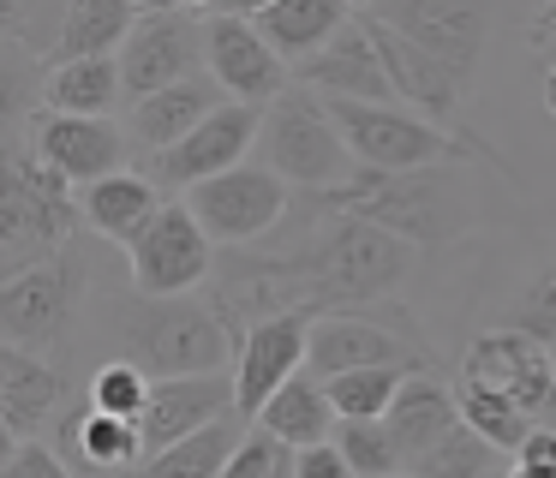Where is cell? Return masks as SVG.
<instances>
[{"instance_id":"cell-23","label":"cell","mask_w":556,"mask_h":478,"mask_svg":"<svg viewBox=\"0 0 556 478\" xmlns=\"http://www.w3.org/2000/svg\"><path fill=\"white\" fill-rule=\"evenodd\" d=\"M257 30L288 66H305L312 54H324L341 30L353 24V0H281V7L257 12Z\"/></svg>"},{"instance_id":"cell-28","label":"cell","mask_w":556,"mask_h":478,"mask_svg":"<svg viewBox=\"0 0 556 478\" xmlns=\"http://www.w3.org/2000/svg\"><path fill=\"white\" fill-rule=\"evenodd\" d=\"M245 425H252L245 413L216 418V425L198 430V437H186V442H174V449L150 454V461L138 466V478H222V473H228V461L240 454V442L252 437Z\"/></svg>"},{"instance_id":"cell-38","label":"cell","mask_w":556,"mask_h":478,"mask_svg":"<svg viewBox=\"0 0 556 478\" xmlns=\"http://www.w3.org/2000/svg\"><path fill=\"white\" fill-rule=\"evenodd\" d=\"M515 466H539V473H556V425H532V437L520 442Z\"/></svg>"},{"instance_id":"cell-5","label":"cell","mask_w":556,"mask_h":478,"mask_svg":"<svg viewBox=\"0 0 556 478\" xmlns=\"http://www.w3.org/2000/svg\"><path fill=\"white\" fill-rule=\"evenodd\" d=\"M293 198H300V191L281 174H269L264 162H245V167H233V174H216V179L186 191V203H192V215L204 222V234L228 251L269 239L288 222Z\"/></svg>"},{"instance_id":"cell-37","label":"cell","mask_w":556,"mask_h":478,"mask_svg":"<svg viewBox=\"0 0 556 478\" xmlns=\"http://www.w3.org/2000/svg\"><path fill=\"white\" fill-rule=\"evenodd\" d=\"M293 478H353V466L329 437V442H312V449H293Z\"/></svg>"},{"instance_id":"cell-3","label":"cell","mask_w":556,"mask_h":478,"mask_svg":"<svg viewBox=\"0 0 556 478\" xmlns=\"http://www.w3.org/2000/svg\"><path fill=\"white\" fill-rule=\"evenodd\" d=\"M78 222H85V210H78L73 186L30 143H13L7 174H0V281L61 257Z\"/></svg>"},{"instance_id":"cell-42","label":"cell","mask_w":556,"mask_h":478,"mask_svg":"<svg viewBox=\"0 0 556 478\" xmlns=\"http://www.w3.org/2000/svg\"><path fill=\"white\" fill-rule=\"evenodd\" d=\"M138 7H144V12H180L186 0H138Z\"/></svg>"},{"instance_id":"cell-32","label":"cell","mask_w":556,"mask_h":478,"mask_svg":"<svg viewBox=\"0 0 556 478\" xmlns=\"http://www.w3.org/2000/svg\"><path fill=\"white\" fill-rule=\"evenodd\" d=\"M336 449L348 454L353 478H401V454L383 418H336Z\"/></svg>"},{"instance_id":"cell-33","label":"cell","mask_w":556,"mask_h":478,"mask_svg":"<svg viewBox=\"0 0 556 478\" xmlns=\"http://www.w3.org/2000/svg\"><path fill=\"white\" fill-rule=\"evenodd\" d=\"M90 406H97V413H114V418H144L150 377L138 365H126V358H109V365H97V377H90Z\"/></svg>"},{"instance_id":"cell-6","label":"cell","mask_w":556,"mask_h":478,"mask_svg":"<svg viewBox=\"0 0 556 478\" xmlns=\"http://www.w3.org/2000/svg\"><path fill=\"white\" fill-rule=\"evenodd\" d=\"M126 263H132V287L138 293H192L216 275V239L204 234V222L192 215V203H162L156 222L126 246Z\"/></svg>"},{"instance_id":"cell-48","label":"cell","mask_w":556,"mask_h":478,"mask_svg":"<svg viewBox=\"0 0 556 478\" xmlns=\"http://www.w3.org/2000/svg\"><path fill=\"white\" fill-rule=\"evenodd\" d=\"M401 478H407V473H401Z\"/></svg>"},{"instance_id":"cell-22","label":"cell","mask_w":556,"mask_h":478,"mask_svg":"<svg viewBox=\"0 0 556 478\" xmlns=\"http://www.w3.org/2000/svg\"><path fill=\"white\" fill-rule=\"evenodd\" d=\"M383 425H389V437H395L401 473H413V466H419L425 454H431L437 442L460 425V401H455V389H448V382L431 377V370H413L407 389L395 394V406H389Z\"/></svg>"},{"instance_id":"cell-17","label":"cell","mask_w":556,"mask_h":478,"mask_svg":"<svg viewBox=\"0 0 556 478\" xmlns=\"http://www.w3.org/2000/svg\"><path fill=\"white\" fill-rule=\"evenodd\" d=\"M371 365H419L425 370V353L413 347V335L389 329V323H371L359 311H329V317L312 323V353H305L312 377H348V370H371Z\"/></svg>"},{"instance_id":"cell-7","label":"cell","mask_w":556,"mask_h":478,"mask_svg":"<svg viewBox=\"0 0 556 478\" xmlns=\"http://www.w3.org/2000/svg\"><path fill=\"white\" fill-rule=\"evenodd\" d=\"M85 299V263L73 251L37 263V269L0 281V335L13 347H54L66 329H73V311Z\"/></svg>"},{"instance_id":"cell-26","label":"cell","mask_w":556,"mask_h":478,"mask_svg":"<svg viewBox=\"0 0 556 478\" xmlns=\"http://www.w3.org/2000/svg\"><path fill=\"white\" fill-rule=\"evenodd\" d=\"M252 425L269 430L276 442H288V449H312V442H329V437H336V401H329L324 377L300 370L288 389H276V401H269L264 413L252 418Z\"/></svg>"},{"instance_id":"cell-41","label":"cell","mask_w":556,"mask_h":478,"mask_svg":"<svg viewBox=\"0 0 556 478\" xmlns=\"http://www.w3.org/2000/svg\"><path fill=\"white\" fill-rule=\"evenodd\" d=\"M269 7H281V0H222L216 12H233V18H257V12H269Z\"/></svg>"},{"instance_id":"cell-18","label":"cell","mask_w":556,"mask_h":478,"mask_svg":"<svg viewBox=\"0 0 556 478\" xmlns=\"http://www.w3.org/2000/svg\"><path fill=\"white\" fill-rule=\"evenodd\" d=\"M66 418V377L30 347L0 341V425L13 442H37Z\"/></svg>"},{"instance_id":"cell-43","label":"cell","mask_w":556,"mask_h":478,"mask_svg":"<svg viewBox=\"0 0 556 478\" xmlns=\"http://www.w3.org/2000/svg\"><path fill=\"white\" fill-rule=\"evenodd\" d=\"M508 478H556V473H539V466H515Z\"/></svg>"},{"instance_id":"cell-9","label":"cell","mask_w":556,"mask_h":478,"mask_svg":"<svg viewBox=\"0 0 556 478\" xmlns=\"http://www.w3.org/2000/svg\"><path fill=\"white\" fill-rule=\"evenodd\" d=\"M371 12L472 84L484 42H491V0H383Z\"/></svg>"},{"instance_id":"cell-44","label":"cell","mask_w":556,"mask_h":478,"mask_svg":"<svg viewBox=\"0 0 556 478\" xmlns=\"http://www.w3.org/2000/svg\"><path fill=\"white\" fill-rule=\"evenodd\" d=\"M186 7H192V12H216L222 0H186Z\"/></svg>"},{"instance_id":"cell-14","label":"cell","mask_w":556,"mask_h":478,"mask_svg":"<svg viewBox=\"0 0 556 478\" xmlns=\"http://www.w3.org/2000/svg\"><path fill=\"white\" fill-rule=\"evenodd\" d=\"M359 18H365V30H371L377 54H383V72H389V84H395V102L413 108V114H425V120H437V126H448V131H460V138H479V131L460 126L467 78H460L455 66H443L437 54H425L419 42H407L401 30H389L377 12H359Z\"/></svg>"},{"instance_id":"cell-46","label":"cell","mask_w":556,"mask_h":478,"mask_svg":"<svg viewBox=\"0 0 556 478\" xmlns=\"http://www.w3.org/2000/svg\"><path fill=\"white\" fill-rule=\"evenodd\" d=\"M276 478H293V461H288V466H281V473H276Z\"/></svg>"},{"instance_id":"cell-34","label":"cell","mask_w":556,"mask_h":478,"mask_svg":"<svg viewBox=\"0 0 556 478\" xmlns=\"http://www.w3.org/2000/svg\"><path fill=\"white\" fill-rule=\"evenodd\" d=\"M508 329H527V335H539V341L556 347V257H544L539 269L527 275L515 311H508Z\"/></svg>"},{"instance_id":"cell-20","label":"cell","mask_w":556,"mask_h":478,"mask_svg":"<svg viewBox=\"0 0 556 478\" xmlns=\"http://www.w3.org/2000/svg\"><path fill=\"white\" fill-rule=\"evenodd\" d=\"M61 454L73 473H90V478H138V466L150 461L138 418H114V413H97V406L61 418Z\"/></svg>"},{"instance_id":"cell-13","label":"cell","mask_w":556,"mask_h":478,"mask_svg":"<svg viewBox=\"0 0 556 478\" xmlns=\"http://www.w3.org/2000/svg\"><path fill=\"white\" fill-rule=\"evenodd\" d=\"M324 311H281V317H264L240 335V353H233V382H240V413L257 418L276 389H288L305 370V353H312V323Z\"/></svg>"},{"instance_id":"cell-31","label":"cell","mask_w":556,"mask_h":478,"mask_svg":"<svg viewBox=\"0 0 556 478\" xmlns=\"http://www.w3.org/2000/svg\"><path fill=\"white\" fill-rule=\"evenodd\" d=\"M419 365H371V370H348V377H324L336 418H389L395 394L407 389V377Z\"/></svg>"},{"instance_id":"cell-1","label":"cell","mask_w":556,"mask_h":478,"mask_svg":"<svg viewBox=\"0 0 556 478\" xmlns=\"http://www.w3.org/2000/svg\"><path fill=\"white\" fill-rule=\"evenodd\" d=\"M109 341L121 347L126 365H138L150 382L162 377H210V370H228V358L240 353L233 329L210 311V299L192 293H126L109 305Z\"/></svg>"},{"instance_id":"cell-27","label":"cell","mask_w":556,"mask_h":478,"mask_svg":"<svg viewBox=\"0 0 556 478\" xmlns=\"http://www.w3.org/2000/svg\"><path fill=\"white\" fill-rule=\"evenodd\" d=\"M114 102H126V78H121V54H102V60H66V66L49 72L42 84V108L54 114H90V120H109Z\"/></svg>"},{"instance_id":"cell-36","label":"cell","mask_w":556,"mask_h":478,"mask_svg":"<svg viewBox=\"0 0 556 478\" xmlns=\"http://www.w3.org/2000/svg\"><path fill=\"white\" fill-rule=\"evenodd\" d=\"M0 478H78L66 466V454H54L49 442H13L7 461H0Z\"/></svg>"},{"instance_id":"cell-10","label":"cell","mask_w":556,"mask_h":478,"mask_svg":"<svg viewBox=\"0 0 556 478\" xmlns=\"http://www.w3.org/2000/svg\"><path fill=\"white\" fill-rule=\"evenodd\" d=\"M204 66L228 90V102L269 108L276 96L293 90V66L264 42V30L252 18H233V12H216L204 24Z\"/></svg>"},{"instance_id":"cell-47","label":"cell","mask_w":556,"mask_h":478,"mask_svg":"<svg viewBox=\"0 0 556 478\" xmlns=\"http://www.w3.org/2000/svg\"><path fill=\"white\" fill-rule=\"evenodd\" d=\"M544 425H556V406H551V418H544Z\"/></svg>"},{"instance_id":"cell-4","label":"cell","mask_w":556,"mask_h":478,"mask_svg":"<svg viewBox=\"0 0 556 478\" xmlns=\"http://www.w3.org/2000/svg\"><path fill=\"white\" fill-rule=\"evenodd\" d=\"M257 162L269 174H281L300 198H317V191H336L359 174L348 138H341L336 114L317 90L293 84L288 96L264 108V126H257Z\"/></svg>"},{"instance_id":"cell-30","label":"cell","mask_w":556,"mask_h":478,"mask_svg":"<svg viewBox=\"0 0 556 478\" xmlns=\"http://www.w3.org/2000/svg\"><path fill=\"white\" fill-rule=\"evenodd\" d=\"M455 401H460V418H467V425L479 430L484 442H496L503 454H520V442L532 437V418L520 413V406L508 401L503 389H491V382H472V377H460Z\"/></svg>"},{"instance_id":"cell-45","label":"cell","mask_w":556,"mask_h":478,"mask_svg":"<svg viewBox=\"0 0 556 478\" xmlns=\"http://www.w3.org/2000/svg\"><path fill=\"white\" fill-rule=\"evenodd\" d=\"M353 7H359V12H371V7H383V0H353Z\"/></svg>"},{"instance_id":"cell-29","label":"cell","mask_w":556,"mask_h":478,"mask_svg":"<svg viewBox=\"0 0 556 478\" xmlns=\"http://www.w3.org/2000/svg\"><path fill=\"white\" fill-rule=\"evenodd\" d=\"M508 461H515V454H503L496 442H484L479 430L460 418V425L448 430V437L437 442V449L425 454L407 478H508V473H515Z\"/></svg>"},{"instance_id":"cell-39","label":"cell","mask_w":556,"mask_h":478,"mask_svg":"<svg viewBox=\"0 0 556 478\" xmlns=\"http://www.w3.org/2000/svg\"><path fill=\"white\" fill-rule=\"evenodd\" d=\"M527 42H532V54H539V66H544V60H556V0H544V7H539Z\"/></svg>"},{"instance_id":"cell-16","label":"cell","mask_w":556,"mask_h":478,"mask_svg":"<svg viewBox=\"0 0 556 478\" xmlns=\"http://www.w3.org/2000/svg\"><path fill=\"white\" fill-rule=\"evenodd\" d=\"M228 413H240V382H233V370L162 377V382H150V406H144V418H138V430H144V449L162 454V449H174V442L210 430Z\"/></svg>"},{"instance_id":"cell-40","label":"cell","mask_w":556,"mask_h":478,"mask_svg":"<svg viewBox=\"0 0 556 478\" xmlns=\"http://www.w3.org/2000/svg\"><path fill=\"white\" fill-rule=\"evenodd\" d=\"M539 96H544V114L556 120V60H544V66H539Z\"/></svg>"},{"instance_id":"cell-19","label":"cell","mask_w":556,"mask_h":478,"mask_svg":"<svg viewBox=\"0 0 556 478\" xmlns=\"http://www.w3.org/2000/svg\"><path fill=\"white\" fill-rule=\"evenodd\" d=\"M293 84L317 90L324 102H395V84H389L383 54H377L365 18H353L324 54H312L305 66H293Z\"/></svg>"},{"instance_id":"cell-24","label":"cell","mask_w":556,"mask_h":478,"mask_svg":"<svg viewBox=\"0 0 556 478\" xmlns=\"http://www.w3.org/2000/svg\"><path fill=\"white\" fill-rule=\"evenodd\" d=\"M78 210H85V222L97 227L102 239H114V246H132L138 234H144L150 222H156L162 210V186L150 174H109L97 179V186L78 191Z\"/></svg>"},{"instance_id":"cell-8","label":"cell","mask_w":556,"mask_h":478,"mask_svg":"<svg viewBox=\"0 0 556 478\" xmlns=\"http://www.w3.org/2000/svg\"><path fill=\"white\" fill-rule=\"evenodd\" d=\"M460 377L503 389L532 425H544L556 406V347L527 329H484V335H472L467 358H460Z\"/></svg>"},{"instance_id":"cell-11","label":"cell","mask_w":556,"mask_h":478,"mask_svg":"<svg viewBox=\"0 0 556 478\" xmlns=\"http://www.w3.org/2000/svg\"><path fill=\"white\" fill-rule=\"evenodd\" d=\"M257 126H264V108L222 102L186 143L150 155V179L168 191H192L216 174H233V167H245V150H257Z\"/></svg>"},{"instance_id":"cell-2","label":"cell","mask_w":556,"mask_h":478,"mask_svg":"<svg viewBox=\"0 0 556 478\" xmlns=\"http://www.w3.org/2000/svg\"><path fill=\"white\" fill-rule=\"evenodd\" d=\"M329 210H348V215H365V222L389 227L395 239H407L413 251L419 246H455L460 234L472 227V210H467V191L455 186L448 167H419V174H359L336 191H317Z\"/></svg>"},{"instance_id":"cell-25","label":"cell","mask_w":556,"mask_h":478,"mask_svg":"<svg viewBox=\"0 0 556 478\" xmlns=\"http://www.w3.org/2000/svg\"><path fill=\"white\" fill-rule=\"evenodd\" d=\"M144 7L138 0H66V24L54 36V60H102V54H121L126 36L138 30Z\"/></svg>"},{"instance_id":"cell-21","label":"cell","mask_w":556,"mask_h":478,"mask_svg":"<svg viewBox=\"0 0 556 478\" xmlns=\"http://www.w3.org/2000/svg\"><path fill=\"white\" fill-rule=\"evenodd\" d=\"M228 102V90H222L210 72H198V78L186 84H168V90L144 96V102H132V114H126V126H132V138L144 143L150 155L174 150V143H186L198 126H204L216 108Z\"/></svg>"},{"instance_id":"cell-12","label":"cell","mask_w":556,"mask_h":478,"mask_svg":"<svg viewBox=\"0 0 556 478\" xmlns=\"http://www.w3.org/2000/svg\"><path fill=\"white\" fill-rule=\"evenodd\" d=\"M204 66V24L186 18V12H144L138 30L121 48V78H126V102H144V96L168 90V84L198 78Z\"/></svg>"},{"instance_id":"cell-15","label":"cell","mask_w":556,"mask_h":478,"mask_svg":"<svg viewBox=\"0 0 556 478\" xmlns=\"http://www.w3.org/2000/svg\"><path fill=\"white\" fill-rule=\"evenodd\" d=\"M25 143L66 179V186H78V191L126 167V131L114 126V120L54 114V108H42V114L30 120V138Z\"/></svg>"},{"instance_id":"cell-35","label":"cell","mask_w":556,"mask_h":478,"mask_svg":"<svg viewBox=\"0 0 556 478\" xmlns=\"http://www.w3.org/2000/svg\"><path fill=\"white\" fill-rule=\"evenodd\" d=\"M288 461H293L288 442H276L269 430H252V437L240 442V454L228 461V473H222V478H276Z\"/></svg>"}]
</instances>
